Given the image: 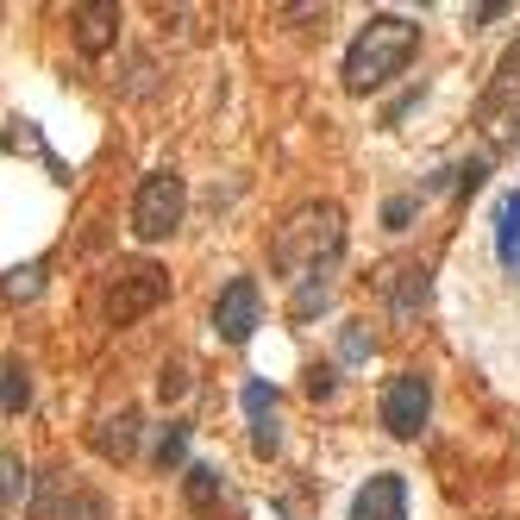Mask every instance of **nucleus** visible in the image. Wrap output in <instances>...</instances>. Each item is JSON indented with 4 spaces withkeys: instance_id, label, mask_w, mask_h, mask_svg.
Masks as SVG:
<instances>
[{
    "instance_id": "nucleus-1",
    "label": "nucleus",
    "mask_w": 520,
    "mask_h": 520,
    "mask_svg": "<svg viewBox=\"0 0 520 520\" xmlns=\"http://www.w3.org/2000/svg\"><path fill=\"white\" fill-rule=\"evenodd\" d=\"M339 251H345V214H339L333 201H307V207H295V214L276 226V239H270V270H276L282 282L333 276Z\"/></svg>"
},
{
    "instance_id": "nucleus-2",
    "label": "nucleus",
    "mask_w": 520,
    "mask_h": 520,
    "mask_svg": "<svg viewBox=\"0 0 520 520\" xmlns=\"http://www.w3.org/2000/svg\"><path fill=\"white\" fill-rule=\"evenodd\" d=\"M414 51H420V26H414V19H401V13H376L370 26L351 38V51H345V88H351V94H376V88H389L395 76H408Z\"/></svg>"
},
{
    "instance_id": "nucleus-3",
    "label": "nucleus",
    "mask_w": 520,
    "mask_h": 520,
    "mask_svg": "<svg viewBox=\"0 0 520 520\" xmlns=\"http://www.w3.org/2000/svg\"><path fill=\"white\" fill-rule=\"evenodd\" d=\"M477 132H483L489 157H502V151L520 145V38L502 51V63H495V76L483 88V101H477Z\"/></svg>"
},
{
    "instance_id": "nucleus-4",
    "label": "nucleus",
    "mask_w": 520,
    "mask_h": 520,
    "mask_svg": "<svg viewBox=\"0 0 520 520\" xmlns=\"http://www.w3.org/2000/svg\"><path fill=\"white\" fill-rule=\"evenodd\" d=\"M182 214H188V182L176 170H151L145 182H138V195H132V232L145 245H163L182 226Z\"/></svg>"
},
{
    "instance_id": "nucleus-5",
    "label": "nucleus",
    "mask_w": 520,
    "mask_h": 520,
    "mask_svg": "<svg viewBox=\"0 0 520 520\" xmlns=\"http://www.w3.org/2000/svg\"><path fill=\"white\" fill-rule=\"evenodd\" d=\"M376 414H383V427L395 439H420L433 420V376L427 370H401L383 383V401H376Z\"/></svg>"
},
{
    "instance_id": "nucleus-6",
    "label": "nucleus",
    "mask_w": 520,
    "mask_h": 520,
    "mask_svg": "<svg viewBox=\"0 0 520 520\" xmlns=\"http://www.w3.org/2000/svg\"><path fill=\"white\" fill-rule=\"evenodd\" d=\"M170 301V276H163L157 264H120V276H113V289H107V320L113 326H132V320H145L151 307Z\"/></svg>"
},
{
    "instance_id": "nucleus-7",
    "label": "nucleus",
    "mask_w": 520,
    "mask_h": 520,
    "mask_svg": "<svg viewBox=\"0 0 520 520\" xmlns=\"http://www.w3.org/2000/svg\"><path fill=\"white\" fill-rule=\"evenodd\" d=\"M264 326V289L251 276H232L226 289L214 295V333L226 345H251V333Z\"/></svg>"
},
{
    "instance_id": "nucleus-8",
    "label": "nucleus",
    "mask_w": 520,
    "mask_h": 520,
    "mask_svg": "<svg viewBox=\"0 0 520 520\" xmlns=\"http://www.w3.org/2000/svg\"><path fill=\"white\" fill-rule=\"evenodd\" d=\"M489 264L520 289V188L495 195V207H489Z\"/></svg>"
},
{
    "instance_id": "nucleus-9",
    "label": "nucleus",
    "mask_w": 520,
    "mask_h": 520,
    "mask_svg": "<svg viewBox=\"0 0 520 520\" xmlns=\"http://www.w3.org/2000/svg\"><path fill=\"white\" fill-rule=\"evenodd\" d=\"M345 520H408V477H401V470H376V477L351 495Z\"/></svg>"
},
{
    "instance_id": "nucleus-10",
    "label": "nucleus",
    "mask_w": 520,
    "mask_h": 520,
    "mask_svg": "<svg viewBox=\"0 0 520 520\" xmlns=\"http://www.w3.org/2000/svg\"><path fill=\"white\" fill-rule=\"evenodd\" d=\"M383 289H389V314L395 320H414L420 307H427V295H433V270L427 264H395L383 276Z\"/></svg>"
},
{
    "instance_id": "nucleus-11",
    "label": "nucleus",
    "mask_w": 520,
    "mask_h": 520,
    "mask_svg": "<svg viewBox=\"0 0 520 520\" xmlns=\"http://www.w3.org/2000/svg\"><path fill=\"white\" fill-rule=\"evenodd\" d=\"M138 408H120V414H107L101 427H94V452H101L107 464H126V458H138Z\"/></svg>"
},
{
    "instance_id": "nucleus-12",
    "label": "nucleus",
    "mask_w": 520,
    "mask_h": 520,
    "mask_svg": "<svg viewBox=\"0 0 520 520\" xmlns=\"http://www.w3.org/2000/svg\"><path fill=\"white\" fill-rule=\"evenodd\" d=\"M182 502H188V514H220V502H226V470L220 464H188L182 470Z\"/></svg>"
},
{
    "instance_id": "nucleus-13",
    "label": "nucleus",
    "mask_w": 520,
    "mask_h": 520,
    "mask_svg": "<svg viewBox=\"0 0 520 520\" xmlns=\"http://www.w3.org/2000/svg\"><path fill=\"white\" fill-rule=\"evenodd\" d=\"M113 26H120V7H82L76 13V44H82V51H107Z\"/></svg>"
},
{
    "instance_id": "nucleus-14",
    "label": "nucleus",
    "mask_w": 520,
    "mask_h": 520,
    "mask_svg": "<svg viewBox=\"0 0 520 520\" xmlns=\"http://www.w3.org/2000/svg\"><path fill=\"white\" fill-rule=\"evenodd\" d=\"M326 301H333V276H307V282H295V295H289V320H314Z\"/></svg>"
},
{
    "instance_id": "nucleus-15",
    "label": "nucleus",
    "mask_w": 520,
    "mask_h": 520,
    "mask_svg": "<svg viewBox=\"0 0 520 520\" xmlns=\"http://www.w3.org/2000/svg\"><path fill=\"white\" fill-rule=\"evenodd\" d=\"M32 401V376L26 364H0V414H19Z\"/></svg>"
},
{
    "instance_id": "nucleus-16",
    "label": "nucleus",
    "mask_w": 520,
    "mask_h": 520,
    "mask_svg": "<svg viewBox=\"0 0 520 520\" xmlns=\"http://www.w3.org/2000/svg\"><path fill=\"white\" fill-rule=\"evenodd\" d=\"M19 502H26V464H19V452L0 445V508H19Z\"/></svg>"
},
{
    "instance_id": "nucleus-17",
    "label": "nucleus",
    "mask_w": 520,
    "mask_h": 520,
    "mask_svg": "<svg viewBox=\"0 0 520 520\" xmlns=\"http://www.w3.org/2000/svg\"><path fill=\"white\" fill-rule=\"evenodd\" d=\"M182 458H188V420H170L157 433V470H176Z\"/></svg>"
},
{
    "instance_id": "nucleus-18",
    "label": "nucleus",
    "mask_w": 520,
    "mask_h": 520,
    "mask_svg": "<svg viewBox=\"0 0 520 520\" xmlns=\"http://www.w3.org/2000/svg\"><path fill=\"white\" fill-rule=\"evenodd\" d=\"M44 289V264H26V270H7V282H0V295L7 301H32Z\"/></svg>"
},
{
    "instance_id": "nucleus-19",
    "label": "nucleus",
    "mask_w": 520,
    "mask_h": 520,
    "mask_svg": "<svg viewBox=\"0 0 520 520\" xmlns=\"http://www.w3.org/2000/svg\"><path fill=\"white\" fill-rule=\"evenodd\" d=\"M370 351H376V339L364 333V320H351V326H345V333H339V358H345V364H364V358H370Z\"/></svg>"
},
{
    "instance_id": "nucleus-20",
    "label": "nucleus",
    "mask_w": 520,
    "mask_h": 520,
    "mask_svg": "<svg viewBox=\"0 0 520 520\" xmlns=\"http://www.w3.org/2000/svg\"><path fill=\"white\" fill-rule=\"evenodd\" d=\"M245 414L251 420H276V389L264 383V376H251V383H245Z\"/></svg>"
},
{
    "instance_id": "nucleus-21",
    "label": "nucleus",
    "mask_w": 520,
    "mask_h": 520,
    "mask_svg": "<svg viewBox=\"0 0 520 520\" xmlns=\"http://www.w3.org/2000/svg\"><path fill=\"white\" fill-rule=\"evenodd\" d=\"M157 395H163V401H182V395H188V364H182V358H170V364L157 370Z\"/></svg>"
},
{
    "instance_id": "nucleus-22",
    "label": "nucleus",
    "mask_w": 520,
    "mask_h": 520,
    "mask_svg": "<svg viewBox=\"0 0 520 520\" xmlns=\"http://www.w3.org/2000/svg\"><path fill=\"white\" fill-rule=\"evenodd\" d=\"M251 452L257 458H276L282 452V420H251Z\"/></svg>"
},
{
    "instance_id": "nucleus-23",
    "label": "nucleus",
    "mask_w": 520,
    "mask_h": 520,
    "mask_svg": "<svg viewBox=\"0 0 520 520\" xmlns=\"http://www.w3.org/2000/svg\"><path fill=\"white\" fill-rule=\"evenodd\" d=\"M414 207H420V195H395V201H383V226H389V232H408Z\"/></svg>"
},
{
    "instance_id": "nucleus-24",
    "label": "nucleus",
    "mask_w": 520,
    "mask_h": 520,
    "mask_svg": "<svg viewBox=\"0 0 520 520\" xmlns=\"http://www.w3.org/2000/svg\"><path fill=\"white\" fill-rule=\"evenodd\" d=\"M333 389H339V370H333V364H314V370H307V395H314V401H333Z\"/></svg>"
}]
</instances>
